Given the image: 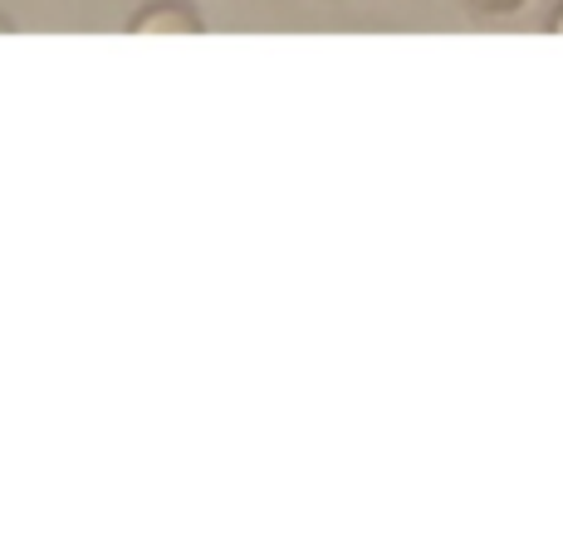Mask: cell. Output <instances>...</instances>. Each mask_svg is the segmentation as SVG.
<instances>
[{
    "label": "cell",
    "mask_w": 563,
    "mask_h": 559,
    "mask_svg": "<svg viewBox=\"0 0 563 559\" xmlns=\"http://www.w3.org/2000/svg\"><path fill=\"white\" fill-rule=\"evenodd\" d=\"M133 35H201V15L187 0H153L128 20Z\"/></svg>",
    "instance_id": "1"
},
{
    "label": "cell",
    "mask_w": 563,
    "mask_h": 559,
    "mask_svg": "<svg viewBox=\"0 0 563 559\" xmlns=\"http://www.w3.org/2000/svg\"><path fill=\"white\" fill-rule=\"evenodd\" d=\"M475 10H485V15H515L519 6H525V0H471Z\"/></svg>",
    "instance_id": "2"
},
{
    "label": "cell",
    "mask_w": 563,
    "mask_h": 559,
    "mask_svg": "<svg viewBox=\"0 0 563 559\" xmlns=\"http://www.w3.org/2000/svg\"><path fill=\"white\" fill-rule=\"evenodd\" d=\"M549 30H554V35H563V6L554 10V15H549Z\"/></svg>",
    "instance_id": "3"
}]
</instances>
